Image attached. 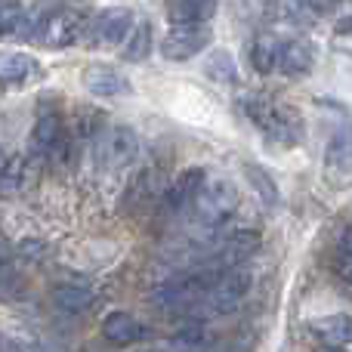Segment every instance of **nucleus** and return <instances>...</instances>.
<instances>
[{
	"label": "nucleus",
	"mask_w": 352,
	"mask_h": 352,
	"mask_svg": "<svg viewBox=\"0 0 352 352\" xmlns=\"http://www.w3.org/2000/svg\"><path fill=\"white\" fill-rule=\"evenodd\" d=\"M256 250H260V232L241 229V232H232V235L219 238L217 248H213L198 266L219 278V275L232 272V269L248 266V260L256 254Z\"/></svg>",
	"instance_id": "nucleus-4"
},
{
	"label": "nucleus",
	"mask_w": 352,
	"mask_h": 352,
	"mask_svg": "<svg viewBox=\"0 0 352 352\" xmlns=\"http://www.w3.org/2000/svg\"><path fill=\"white\" fill-rule=\"evenodd\" d=\"M281 62V37L269 34V31H260V34L250 41V65H254L256 74H269L275 72Z\"/></svg>",
	"instance_id": "nucleus-18"
},
{
	"label": "nucleus",
	"mask_w": 352,
	"mask_h": 352,
	"mask_svg": "<svg viewBox=\"0 0 352 352\" xmlns=\"http://www.w3.org/2000/svg\"><path fill=\"white\" fill-rule=\"evenodd\" d=\"M0 182H3V192L6 195H22L25 188L34 182V161H31V155H10V158L3 161V176H0Z\"/></svg>",
	"instance_id": "nucleus-17"
},
{
	"label": "nucleus",
	"mask_w": 352,
	"mask_h": 352,
	"mask_svg": "<svg viewBox=\"0 0 352 352\" xmlns=\"http://www.w3.org/2000/svg\"><path fill=\"white\" fill-rule=\"evenodd\" d=\"M244 176H248L254 195L263 201V207H278L281 192H278V186H275V179L269 176V170H263L260 164H244Z\"/></svg>",
	"instance_id": "nucleus-22"
},
{
	"label": "nucleus",
	"mask_w": 352,
	"mask_h": 352,
	"mask_svg": "<svg viewBox=\"0 0 352 352\" xmlns=\"http://www.w3.org/2000/svg\"><path fill=\"white\" fill-rule=\"evenodd\" d=\"M31 155L34 158H59V155L68 152L72 146V133L65 130V121H62L59 109H43L37 111L34 127H31Z\"/></svg>",
	"instance_id": "nucleus-8"
},
{
	"label": "nucleus",
	"mask_w": 352,
	"mask_h": 352,
	"mask_svg": "<svg viewBox=\"0 0 352 352\" xmlns=\"http://www.w3.org/2000/svg\"><path fill=\"white\" fill-rule=\"evenodd\" d=\"M241 109L269 140L281 142V146H303L306 140V121L294 105H285L278 99L266 96V93H244Z\"/></svg>",
	"instance_id": "nucleus-1"
},
{
	"label": "nucleus",
	"mask_w": 352,
	"mask_h": 352,
	"mask_svg": "<svg viewBox=\"0 0 352 352\" xmlns=\"http://www.w3.org/2000/svg\"><path fill=\"white\" fill-rule=\"evenodd\" d=\"M43 254H47V241H41V238H25V241H19V248H16L19 272H22V266H34V263H41Z\"/></svg>",
	"instance_id": "nucleus-26"
},
{
	"label": "nucleus",
	"mask_w": 352,
	"mask_h": 352,
	"mask_svg": "<svg viewBox=\"0 0 352 352\" xmlns=\"http://www.w3.org/2000/svg\"><path fill=\"white\" fill-rule=\"evenodd\" d=\"M3 352H50V349L37 346V343H31V340H6Z\"/></svg>",
	"instance_id": "nucleus-28"
},
{
	"label": "nucleus",
	"mask_w": 352,
	"mask_h": 352,
	"mask_svg": "<svg viewBox=\"0 0 352 352\" xmlns=\"http://www.w3.org/2000/svg\"><path fill=\"white\" fill-rule=\"evenodd\" d=\"M102 111L90 109V105H80V109H74V118H72V133L78 136V140H99L102 136Z\"/></svg>",
	"instance_id": "nucleus-24"
},
{
	"label": "nucleus",
	"mask_w": 352,
	"mask_h": 352,
	"mask_svg": "<svg viewBox=\"0 0 352 352\" xmlns=\"http://www.w3.org/2000/svg\"><path fill=\"white\" fill-rule=\"evenodd\" d=\"M238 201H241V195H238L235 182L226 179V176H207V182H204V188H201V195L195 198L192 210L204 229H219V226L238 210Z\"/></svg>",
	"instance_id": "nucleus-3"
},
{
	"label": "nucleus",
	"mask_w": 352,
	"mask_h": 352,
	"mask_svg": "<svg viewBox=\"0 0 352 352\" xmlns=\"http://www.w3.org/2000/svg\"><path fill=\"white\" fill-rule=\"evenodd\" d=\"M337 34H349L352 37V19H343V22L337 25Z\"/></svg>",
	"instance_id": "nucleus-29"
},
{
	"label": "nucleus",
	"mask_w": 352,
	"mask_h": 352,
	"mask_svg": "<svg viewBox=\"0 0 352 352\" xmlns=\"http://www.w3.org/2000/svg\"><path fill=\"white\" fill-rule=\"evenodd\" d=\"M309 334L316 337V343H322L324 352H343L352 346V316L346 312L322 316L309 324Z\"/></svg>",
	"instance_id": "nucleus-12"
},
{
	"label": "nucleus",
	"mask_w": 352,
	"mask_h": 352,
	"mask_svg": "<svg viewBox=\"0 0 352 352\" xmlns=\"http://www.w3.org/2000/svg\"><path fill=\"white\" fill-rule=\"evenodd\" d=\"M207 182V170L204 167H186L176 179L167 186L164 192V213H170V217H176V213H186L195 207V198L201 195V188H204Z\"/></svg>",
	"instance_id": "nucleus-11"
},
{
	"label": "nucleus",
	"mask_w": 352,
	"mask_h": 352,
	"mask_svg": "<svg viewBox=\"0 0 352 352\" xmlns=\"http://www.w3.org/2000/svg\"><path fill=\"white\" fill-rule=\"evenodd\" d=\"M90 22H93V16L87 6H56L50 12V19L43 22L41 43H47L50 50L74 47L78 41H87Z\"/></svg>",
	"instance_id": "nucleus-5"
},
{
	"label": "nucleus",
	"mask_w": 352,
	"mask_h": 352,
	"mask_svg": "<svg viewBox=\"0 0 352 352\" xmlns=\"http://www.w3.org/2000/svg\"><path fill=\"white\" fill-rule=\"evenodd\" d=\"M328 118V146H324V182L331 188H352V115L340 102H322Z\"/></svg>",
	"instance_id": "nucleus-2"
},
{
	"label": "nucleus",
	"mask_w": 352,
	"mask_h": 352,
	"mask_svg": "<svg viewBox=\"0 0 352 352\" xmlns=\"http://www.w3.org/2000/svg\"><path fill=\"white\" fill-rule=\"evenodd\" d=\"M142 352H161V349H142Z\"/></svg>",
	"instance_id": "nucleus-30"
},
{
	"label": "nucleus",
	"mask_w": 352,
	"mask_h": 352,
	"mask_svg": "<svg viewBox=\"0 0 352 352\" xmlns=\"http://www.w3.org/2000/svg\"><path fill=\"white\" fill-rule=\"evenodd\" d=\"M217 12V6L213 3H170L167 6V16H170L173 28H186V25H207L210 22V16Z\"/></svg>",
	"instance_id": "nucleus-20"
},
{
	"label": "nucleus",
	"mask_w": 352,
	"mask_h": 352,
	"mask_svg": "<svg viewBox=\"0 0 352 352\" xmlns=\"http://www.w3.org/2000/svg\"><path fill=\"white\" fill-rule=\"evenodd\" d=\"M102 337L109 343H115V346H130V343L146 337V328L130 312H109L102 318Z\"/></svg>",
	"instance_id": "nucleus-16"
},
{
	"label": "nucleus",
	"mask_w": 352,
	"mask_h": 352,
	"mask_svg": "<svg viewBox=\"0 0 352 352\" xmlns=\"http://www.w3.org/2000/svg\"><path fill=\"white\" fill-rule=\"evenodd\" d=\"M140 158V136L133 127H111L96 140V161L102 170L121 173Z\"/></svg>",
	"instance_id": "nucleus-7"
},
{
	"label": "nucleus",
	"mask_w": 352,
	"mask_h": 352,
	"mask_svg": "<svg viewBox=\"0 0 352 352\" xmlns=\"http://www.w3.org/2000/svg\"><path fill=\"white\" fill-rule=\"evenodd\" d=\"M334 278L340 285V291H346L352 297V226H346L337 241V254H334Z\"/></svg>",
	"instance_id": "nucleus-23"
},
{
	"label": "nucleus",
	"mask_w": 352,
	"mask_h": 352,
	"mask_svg": "<svg viewBox=\"0 0 352 352\" xmlns=\"http://www.w3.org/2000/svg\"><path fill=\"white\" fill-rule=\"evenodd\" d=\"M93 291L87 285H56L53 287V306L65 316H80L93 306Z\"/></svg>",
	"instance_id": "nucleus-19"
},
{
	"label": "nucleus",
	"mask_w": 352,
	"mask_h": 352,
	"mask_svg": "<svg viewBox=\"0 0 352 352\" xmlns=\"http://www.w3.org/2000/svg\"><path fill=\"white\" fill-rule=\"evenodd\" d=\"M201 343H204V328H201V324H188L186 331L176 334V346L179 349H195V346H201Z\"/></svg>",
	"instance_id": "nucleus-27"
},
{
	"label": "nucleus",
	"mask_w": 352,
	"mask_h": 352,
	"mask_svg": "<svg viewBox=\"0 0 352 352\" xmlns=\"http://www.w3.org/2000/svg\"><path fill=\"white\" fill-rule=\"evenodd\" d=\"M136 19L130 6H109V10L96 12L87 31V47L90 50H124L127 37L133 34Z\"/></svg>",
	"instance_id": "nucleus-6"
},
{
	"label": "nucleus",
	"mask_w": 352,
	"mask_h": 352,
	"mask_svg": "<svg viewBox=\"0 0 352 352\" xmlns=\"http://www.w3.org/2000/svg\"><path fill=\"white\" fill-rule=\"evenodd\" d=\"M316 65V47L306 37H285L281 41V74L285 78H306Z\"/></svg>",
	"instance_id": "nucleus-14"
},
{
	"label": "nucleus",
	"mask_w": 352,
	"mask_h": 352,
	"mask_svg": "<svg viewBox=\"0 0 352 352\" xmlns=\"http://www.w3.org/2000/svg\"><path fill=\"white\" fill-rule=\"evenodd\" d=\"M248 291H250V269L248 266L232 269V272L219 275V278L213 281V287L207 291L201 309H204L207 316H229V312H235L238 306L244 303Z\"/></svg>",
	"instance_id": "nucleus-9"
},
{
	"label": "nucleus",
	"mask_w": 352,
	"mask_h": 352,
	"mask_svg": "<svg viewBox=\"0 0 352 352\" xmlns=\"http://www.w3.org/2000/svg\"><path fill=\"white\" fill-rule=\"evenodd\" d=\"M213 34L207 25H186V28H170L161 41V56L167 62H188L201 53L204 47H210Z\"/></svg>",
	"instance_id": "nucleus-10"
},
{
	"label": "nucleus",
	"mask_w": 352,
	"mask_h": 352,
	"mask_svg": "<svg viewBox=\"0 0 352 352\" xmlns=\"http://www.w3.org/2000/svg\"><path fill=\"white\" fill-rule=\"evenodd\" d=\"M204 74L210 80H219V84H235L238 80V68H235V62H232V56L226 53V50L210 53V59L204 62Z\"/></svg>",
	"instance_id": "nucleus-25"
},
{
	"label": "nucleus",
	"mask_w": 352,
	"mask_h": 352,
	"mask_svg": "<svg viewBox=\"0 0 352 352\" xmlns=\"http://www.w3.org/2000/svg\"><path fill=\"white\" fill-rule=\"evenodd\" d=\"M80 80H84V90L90 93V96H102V99H115V96H130V80L124 78L118 68L111 65H90L84 68V74H80Z\"/></svg>",
	"instance_id": "nucleus-13"
},
{
	"label": "nucleus",
	"mask_w": 352,
	"mask_h": 352,
	"mask_svg": "<svg viewBox=\"0 0 352 352\" xmlns=\"http://www.w3.org/2000/svg\"><path fill=\"white\" fill-rule=\"evenodd\" d=\"M41 78V62L28 53H6L0 62V80L3 87H28L31 80Z\"/></svg>",
	"instance_id": "nucleus-15"
},
{
	"label": "nucleus",
	"mask_w": 352,
	"mask_h": 352,
	"mask_svg": "<svg viewBox=\"0 0 352 352\" xmlns=\"http://www.w3.org/2000/svg\"><path fill=\"white\" fill-rule=\"evenodd\" d=\"M152 47H155L152 22H136L133 34L127 37V43H124V50H121V59L124 62H146Z\"/></svg>",
	"instance_id": "nucleus-21"
}]
</instances>
